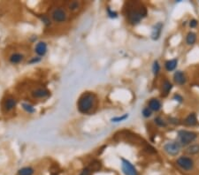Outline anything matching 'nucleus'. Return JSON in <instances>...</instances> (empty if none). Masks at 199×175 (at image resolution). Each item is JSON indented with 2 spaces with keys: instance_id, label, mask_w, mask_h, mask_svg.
I'll use <instances>...</instances> for the list:
<instances>
[{
  "instance_id": "obj_1",
  "label": "nucleus",
  "mask_w": 199,
  "mask_h": 175,
  "mask_svg": "<svg viewBox=\"0 0 199 175\" xmlns=\"http://www.w3.org/2000/svg\"><path fill=\"white\" fill-rule=\"evenodd\" d=\"M96 102V97L93 93H83L81 97L79 98L77 103L78 110L81 113L87 114L91 111L92 108L94 107Z\"/></svg>"
},
{
  "instance_id": "obj_2",
  "label": "nucleus",
  "mask_w": 199,
  "mask_h": 175,
  "mask_svg": "<svg viewBox=\"0 0 199 175\" xmlns=\"http://www.w3.org/2000/svg\"><path fill=\"white\" fill-rule=\"evenodd\" d=\"M146 9L144 7H141L140 9H134L128 12L127 19L131 24H138L141 21V20L146 16Z\"/></svg>"
},
{
  "instance_id": "obj_3",
  "label": "nucleus",
  "mask_w": 199,
  "mask_h": 175,
  "mask_svg": "<svg viewBox=\"0 0 199 175\" xmlns=\"http://www.w3.org/2000/svg\"><path fill=\"white\" fill-rule=\"evenodd\" d=\"M197 134L191 131H186V130H181L178 132V138L179 142L184 146L190 144L197 139Z\"/></svg>"
},
{
  "instance_id": "obj_4",
  "label": "nucleus",
  "mask_w": 199,
  "mask_h": 175,
  "mask_svg": "<svg viewBox=\"0 0 199 175\" xmlns=\"http://www.w3.org/2000/svg\"><path fill=\"white\" fill-rule=\"evenodd\" d=\"M50 17L53 20V21L61 23V22H65L67 19V14L65 9H63L62 7H56L54 8L51 13Z\"/></svg>"
},
{
  "instance_id": "obj_5",
  "label": "nucleus",
  "mask_w": 199,
  "mask_h": 175,
  "mask_svg": "<svg viewBox=\"0 0 199 175\" xmlns=\"http://www.w3.org/2000/svg\"><path fill=\"white\" fill-rule=\"evenodd\" d=\"M177 165L184 171H190L193 169L194 162L192 159L188 157H181L177 159Z\"/></svg>"
},
{
  "instance_id": "obj_6",
  "label": "nucleus",
  "mask_w": 199,
  "mask_h": 175,
  "mask_svg": "<svg viewBox=\"0 0 199 175\" xmlns=\"http://www.w3.org/2000/svg\"><path fill=\"white\" fill-rule=\"evenodd\" d=\"M164 149L170 156H176L181 150V144L178 142H167L164 146Z\"/></svg>"
},
{
  "instance_id": "obj_7",
  "label": "nucleus",
  "mask_w": 199,
  "mask_h": 175,
  "mask_svg": "<svg viewBox=\"0 0 199 175\" xmlns=\"http://www.w3.org/2000/svg\"><path fill=\"white\" fill-rule=\"evenodd\" d=\"M121 169L125 175H138V173L135 167L129 161L121 158Z\"/></svg>"
},
{
  "instance_id": "obj_8",
  "label": "nucleus",
  "mask_w": 199,
  "mask_h": 175,
  "mask_svg": "<svg viewBox=\"0 0 199 175\" xmlns=\"http://www.w3.org/2000/svg\"><path fill=\"white\" fill-rule=\"evenodd\" d=\"M31 95L35 98H44V97H48L50 95V92L46 88H38L34 89L33 91L31 92Z\"/></svg>"
},
{
  "instance_id": "obj_9",
  "label": "nucleus",
  "mask_w": 199,
  "mask_h": 175,
  "mask_svg": "<svg viewBox=\"0 0 199 175\" xmlns=\"http://www.w3.org/2000/svg\"><path fill=\"white\" fill-rule=\"evenodd\" d=\"M35 52L38 57H44L47 52V44L45 42H38L35 47Z\"/></svg>"
},
{
  "instance_id": "obj_10",
  "label": "nucleus",
  "mask_w": 199,
  "mask_h": 175,
  "mask_svg": "<svg viewBox=\"0 0 199 175\" xmlns=\"http://www.w3.org/2000/svg\"><path fill=\"white\" fill-rule=\"evenodd\" d=\"M17 104L16 99L13 98V97H8L6 99V101L4 102V104H3V107H4V110L6 111H11L12 110H13L15 108Z\"/></svg>"
},
{
  "instance_id": "obj_11",
  "label": "nucleus",
  "mask_w": 199,
  "mask_h": 175,
  "mask_svg": "<svg viewBox=\"0 0 199 175\" xmlns=\"http://www.w3.org/2000/svg\"><path fill=\"white\" fill-rule=\"evenodd\" d=\"M173 80H174L175 83H177L178 85H184L186 83V82H187L186 75L182 71H177L174 73V74H173Z\"/></svg>"
},
{
  "instance_id": "obj_12",
  "label": "nucleus",
  "mask_w": 199,
  "mask_h": 175,
  "mask_svg": "<svg viewBox=\"0 0 199 175\" xmlns=\"http://www.w3.org/2000/svg\"><path fill=\"white\" fill-rule=\"evenodd\" d=\"M24 59V55L20 52H14L10 56L9 58V62L12 65H17L20 64L22 60Z\"/></svg>"
},
{
  "instance_id": "obj_13",
  "label": "nucleus",
  "mask_w": 199,
  "mask_h": 175,
  "mask_svg": "<svg viewBox=\"0 0 199 175\" xmlns=\"http://www.w3.org/2000/svg\"><path fill=\"white\" fill-rule=\"evenodd\" d=\"M149 108L151 111H159L161 109V103L159 100L156 98H152L149 100Z\"/></svg>"
},
{
  "instance_id": "obj_14",
  "label": "nucleus",
  "mask_w": 199,
  "mask_h": 175,
  "mask_svg": "<svg viewBox=\"0 0 199 175\" xmlns=\"http://www.w3.org/2000/svg\"><path fill=\"white\" fill-rule=\"evenodd\" d=\"M35 169L32 166H24L21 169H19L17 175H34Z\"/></svg>"
},
{
  "instance_id": "obj_15",
  "label": "nucleus",
  "mask_w": 199,
  "mask_h": 175,
  "mask_svg": "<svg viewBox=\"0 0 199 175\" xmlns=\"http://www.w3.org/2000/svg\"><path fill=\"white\" fill-rule=\"evenodd\" d=\"M177 64H178V59H171V60L166 61L165 63V68H166V71L168 72L173 71L176 68Z\"/></svg>"
},
{
  "instance_id": "obj_16",
  "label": "nucleus",
  "mask_w": 199,
  "mask_h": 175,
  "mask_svg": "<svg viewBox=\"0 0 199 175\" xmlns=\"http://www.w3.org/2000/svg\"><path fill=\"white\" fill-rule=\"evenodd\" d=\"M173 88V85L170 82L168 81H165L163 82V85H162V95L164 97H166L168 94L170 93L171 89Z\"/></svg>"
},
{
  "instance_id": "obj_17",
  "label": "nucleus",
  "mask_w": 199,
  "mask_h": 175,
  "mask_svg": "<svg viewBox=\"0 0 199 175\" xmlns=\"http://www.w3.org/2000/svg\"><path fill=\"white\" fill-rule=\"evenodd\" d=\"M185 124L187 125V126H195V125H197V116L195 113H191V114H189L186 118V120H185Z\"/></svg>"
},
{
  "instance_id": "obj_18",
  "label": "nucleus",
  "mask_w": 199,
  "mask_h": 175,
  "mask_svg": "<svg viewBox=\"0 0 199 175\" xmlns=\"http://www.w3.org/2000/svg\"><path fill=\"white\" fill-rule=\"evenodd\" d=\"M161 29H162V24H161V23H158V24L153 27V30H152V34H151V35H152V38L154 39V40L159 39V35H160Z\"/></svg>"
},
{
  "instance_id": "obj_19",
  "label": "nucleus",
  "mask_w": 199,
  "mask_h": 175,
  "mask_svg": "<svg viewBox=\"0 0 199 175\" xmlns=\"http://www.w3.org/2000/svg\"><path fill=\"white\" fill-rule=\"evenodd\" d=\"M21 106L22 109L24 110L26 112L29 113V114H32V113L36 112V109H35V107H34L32 104H28V103H22Z\"/></svg>"
},
{
  "instance_id": "obj_20",
  "label": "nucleus",
  "mask_w": 199,
  "mask_h": 175,
  "mask_svg": "<svg viewBox=\"0 0 199 175\" xmlns=\"http://www.w3.org/2000/svg\"><path fill=\"white\" fill-rule=\"evenodd\" d=\"M197 41V35L193 32H189L186 36V43L188 45H192L196 43Z\"/></svg>"
},
{
  "instance_id": "obj_21",
  "label": "nucleus",
  "mask_w": 199,
  "mask_h": 175,
  "mask_svg": "<svg viewBox=\"0 0 199 175\" xmlns=\"http://www.w3.org/2000/svg\"><path fill=\"white\" fill-rule=\"evenodd\" d=\"M88 167L91 172H97L101 168V163H100L99 161H97V160H94L93 162H91L89 164Z\"/></svg>"
},
{
  "instance_id": "obj_22",
  "label": "nucleus",
  "mask_w": 199,
  "mask_h": 175,
  "mask_svg": "<svg viewBox=\"0 0 199 175\" xmlns=\"http://www.w3.org/2000/svg\"><path fill=\"white\" fill-rule=\"evenodd\" d=\"M186 151L188 152V154H191V155H194V154H197L199 152V145L198 144H195V145H191L189 146Z\"/></svg>"
},
{
  "instance_id": "obj_23",
  "label": "nucleus",
  "mask_w": 199,
  "mask_h": 175,
  "mask_svg": "<svg viewBox=\"0 0 199 175\" xmlns=\"http://www.w3.org/2000/svg\"><path fill=\"white\" fill-rule=\"evenodd\" d=\"M79 7H80V3L77 2V1H73V2H70L68 4V8H69L70 11L72 12L77 11L78 9H79Z\"/></svg>"
},
{
  "instance_id": "obj_24",
  "label": "nucleus",
  "mask_w": 199,
  "mask_h": 175,
  "mask_svg": "<svg viewBox=\"0 0 199 175\" xmlns=\"http://www.w3.org/2000/svg\"><path fill=\"white\" fill-rule=\"evenodd\" d=\"M159 70H160V66H159V62L155 61L154 63H153V66H152V71H153L154 75H158L159 73Z\"/></svg>"
},
{
  "instance_id": "obj_25",
  "label": "nucleus",
  "mask_w": 199,
  "mask_h": 175,
  "mask_svg": "<svg viewBox=\"0 0 199 175\" xmlns=\"http://www.w3.org/2000/svg\"><path fill=\"white\" fill-rule=\"evenodd\" d=\"M155 123L158 125L159 126H166V123L165 122V121L160 118V117H157V118H155Z\"/></svg>"
},
{
  "instance_id": "obj_26",
  "label": "nucleus",
  "mask_w": 199,
  "mask_h": 175,
  "mask_svg": "<svg viewBox=\"0 0 199 175\" xmlns=\"http://www.w3.org/2000/svg\"><path fill=\"white\" fill-rule=\"evenodd\" d=\"M41 20H42V21L44 22V24L45 26H50L51 21H50V18L47 16V15H43V16L41 17Z\"/></svg>"
},
{
  "instance_id": "obj_27",
  "label": "nucleus",
  "mask_w": 199,
  "mask_h": 175,
  "mask_svg": "<svg viewBox=\"0 0 199 175\" xmlns=\"http://www.w3.org/2000/svg\"><path fill=\"white\" fill-rule=\"evenodd\" d=\"M127 117H128V115L125 114L123 115V116H121V117H116V118L111 119V121H112V122H121V121H125L126 119H127Z\"/></svg>"
},
{
  "instance_id": "obj_28",
  "label": "nucleus",
  "mask_w": 199,
  "mask_h": 175,
  "mask_svg": "<svg viewBox=\"0 0 199 175\" xmlns=\"http://www.w3.org/2000/svg\"><path fill=\"white\" fill-rule=\"evenodd\" d=\"M143 115H144V117L145 118H149L151 116V110L149 109V107H147V108H144L143 110Z\"/></svg>"
},
{
  "instance_id": "obj_29",
  "label": "nucleus",
  "mask_w": 199,
  "mask_h": 175,
  "mask_svg": "<svg viewBox=\"0 0 199 175\" xmlns=\"http://www.w3.org/2000/svg\"><path fill=\"white\" fill-rule=\"evenodd\" d=\"M41 59H42V58H40L38 56H37V57H34V58H32L30 60L28 61V64H36V63L40 62Z\"/></svg>"
},
{
  "instance_id": "obj_30",
  "label": "nucleus",
  "mask_w": 199,
  "mask_h": 175,
  "mask_svg": "<svg viewBox=\"0 0 199 175\" xmlns=\"http://www.w3.org/2000/svg\"><path fill=\"white\" fill-rule=\"evenodd\" d=\"M91 173H92V172L89 170V168L88 167H85L84 169L82 170L80 175H91Z\"/></svg>"
},
{
  "instance_id": "obj_31",
  "label": "nucleus",
  "mask_w": 199,
  "mask_h": 175,
  "mask_svg": "<svg viewBox=\"0 0 199 175\" xmlns=\"http://www.w3.org/2000/svg\"><path fill=\"white\" fill-rule=\"evenodd\" d=\"M107 13H108V15L111 18H116L117 17V12L111 11L110 8H107Z\"/></svg>"
},
{
  "instance_id": "obj_32",
  "label": "nucleus",
  "mask_w": 199,
  "mask_h": 175,
  "mask_svg": "<svg viewBox=\"0 0 199 175\" xmlns=\"http://www.w3.org/2000/svg\"><path fill=\"white\" fill-rule=\"evenodd\" d=\"M189 26H190V27H196L197 26V21L195 20V19L191 20V21H189Z\"/></svg>"
},
{
  "instance_id": "obj_33",
  "label": "nucleus",
  "mask_w": 199,
  "mask_h": 175,
  "mask_svg": "<svg viewBox=\"0 0 199 175\" xmlns=\"http://www.w3.org/2000/svg\"><path fill=\"white\" fill-rule=\"evenodd\" d=\"M173 99H176V101H179V102H182V97L180 96V95H174L173 97Z\"/></svg>"
},
{
  "instance_id": "obj_34",
  "label": "nucleus",
  "mask_w": 199,
  "mask_h": 175,
  "mask_svg": "<svg viewBox=\"0 0 199 175\" xmlns=\"http://www.w3.org/2000/svg\"><path fill=\"white\" fill-rule=\"evenodd\" d=\"M51 175H57V174H56V173H54V174H51Z\"/></svg>"
}]
</instances>
